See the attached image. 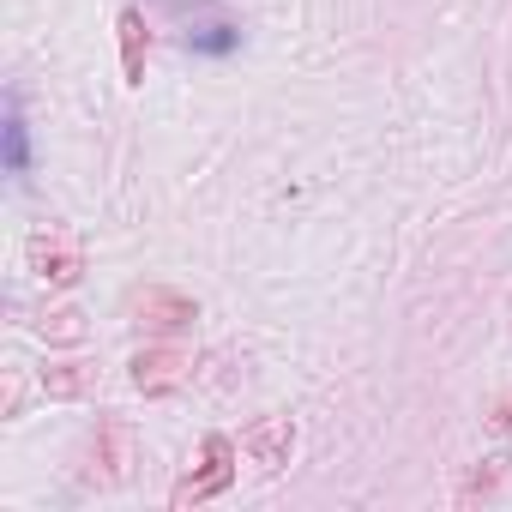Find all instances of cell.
I'll return each instance as SVG.
<instances>
[{
    "label": "cell",
    "mask_w": 512,
    "mask_h": 512,
    "mask_svg": "<svg viewBox=\"0 0 512 512\" xmlns=\"http://www.w3.org/2000/svg\"><path fill=\"white\" fill-rule=\"evenodd\" d=\"M187 368H193L187 350H145V356H133V386L139 392H169V386L187 380Z\"/></svg>",
    "instance_id": "obj_3"
},
{
    "label": "cell",
    "mask_w": 512,
    "mask_h": 512,
    "mask_svg": "<svg viewBox=\"0 0 512 512\" xmlns=\"http://www.w3.org/2000/svg\"><path fill=\"white\" fill-rule=\"evenodd\" d=\"M229 458H235V446H229L223 434H211V440H205V470H199V476H187V482L175 488V506H193V500L223 494V488H229V476H235V464H229Z\"/></svg>",
    "instance_id": "obj_2"
},
{
    "label": "cell",
    "mask_w": 512,
    "mask_h": 512,
    "mask_svg": "<svg viewBox=\"0 0 512 512\" xmlns=\"http://www.w3.org/2000/svg\"><path fill=\"white\" fill-rule=\"evenodd\" d=\"M37 332H43V338H61V344H73V338H85V314H73V308H61V314H43V320H37Z\"/></svg>",
    "instance_id": "obj_8"
},
{
    "label": "cell",
    "mask_w": 512,
    "mask_h": 512,
    "mask_svg": "<svg viewBox=\"0 0 512 512\" xmlns=\"http://www.w3.org/2000/svg\"><path fill=\"white\" fill-rule=\"evenodd\" d=\"M121 49H127V79L139 85L145 79V19L139 13H121Z\"/></svg>",
    "instance_id": "obj_7"
},
{
    "label": "cell",
    "mask_w": 512,
    "mask_h": 512,
    "mask_svg": "<svg viewBox=\"0 0 512 512\" xmlns=\"http://www.w3.org/2000/svg\"><path fill=\"white\" fill-rule=\"evenodd\" d=\"M7 151H13V169H25V127L13 121V133H7Z\"/></svg>",
    "instance_id": "obj_9"
},
{
    "label": "cell",
    "mask_w": 512,
    "mask_h": 512,
    "mask_svg": "<svg viewBox=\"0 0 512 512\" xmlns=\"http://www.w3.org/2000/svg\"><path fill=\"white\" fill-rule=\"evenodd\" d=\"M290 446H296L290 416H272V422H260V428H247V434H241V452H247L253 464H266V470H278V464L290 458Z\"/></svg>",
    "instance_id": "obj_4"
},
{
    "label": "cell",
    "mask_w": 512,
    "mask_h": 512,
    "mask_svg": "<svg viewBox=\"0 0 512 512\" xmlns=\"http://www.w3.org/2000/svg\"><path fill=\"white\" fill-rule=\"evenodd\" d=\"M133 314L145 326H181V320H193V302L175 290H145V296H133Z\"/></svg>",
    "instance_id": "obj_5"
},
{
    "label": "cell",
    "mask_w": 512,
    "mask_h": 512,
    "mask_svg": "<svg viewBox=\"0 0 512 512\" xmlns=\"http://www.w3.org/2000/svg\"><path fill=\"white\" fill-rule=\"evenodd\" d=\"M500 422H512V392H506V398H500Z\"/></svg>",
    "instance_id": "obj_10"
},
{
    "label": "cell",
    "mask_w": 512,
    "mask_h": 512,
    "mask_svg": "<svg viewBox=\"0 0 512 512\" xmlns=\"http://www.w3.org/2000/svg\"><path fill=\"white\" fill-rule=\"evenodd\" d=\"M91 386H97V368H85V362L43 368V392H49V398H85Z\"/></svg>",
    "instance_id": "obj_6"
},
{
    "label": "cell",
    "mask_w": 512,
    "mask_h": 512,
    "mask_svg": "<svg viewBox=\"0 0 512 512\" xmlns=\"http://www.w3.org/2000/svg\"><path fill=\"white\" fill-rule=\"evenodd\" d=\"M31 266H37V278H43V284H73V278L85 272L79 241H73V235H61V229H37V235H31Z\"/></svg>",
    "instance_id": "obj_1"
}]
</instances>
